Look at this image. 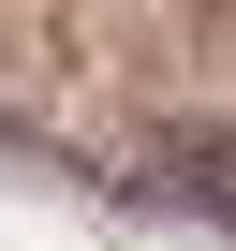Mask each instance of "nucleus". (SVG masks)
<instances>
[{
  "mask_svg": "<svg viewBox=\"0 0 236 251\" xmlns=\"http://www.w3.org/2000/svg\"><path fill=\"white\" fill-rule=\"evenodd\" d=\"M177 192H192V222L236 236V133H192V148H177Z\"/></svg>",
  "mask_w": 236,
  "mask_h": 251,
  "instance_id": "1",
  "label": "nucleus"
}]
</instances>
